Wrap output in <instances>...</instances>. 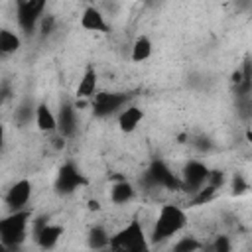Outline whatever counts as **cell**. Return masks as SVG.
<instances>
[{
	"mask_svg": "<svg viewBox=\"0 0 252 252\" xmlns=\"http://www.w3.org/2000/svg\"><path fill=\"white\" fill-rule=\"evenodd\" d=\"M187 226V215L181 207L177 205H163L158 213V219L152 226V234H150V244H159V242H165L169 240L171 236L179 234L183 228Z\"/></svg>",
	"mask_w": 252,
	"mask_h": 252,
	"instance_id": "6da1fadb",
	"label": "cell"
},
{
	"mask_svg": "<svg viewBox=\"0 0 252 252\" xmlns=\"http://www.w3.org/2000/svg\"><path fill=\"white\" fill-rule=\"evenodd\" d=\"M110 252H150V240L138 219H132L124 228L110 236Z\"/></svg>",
	"mask_w": 252,
	"mask_h": 252,
	"instance_id": "7a4b0ae2",
	"label": "cell"
},
{
	"mask_svg": "<svg viewBox=\"0 0 252 252\" xmlns=\"http://www.w3.org/2000/svg\"><path fill=\"white\" fill-rule=\"evenodd\" d=\"M32 213L26 211H16L0 219V242H4L8 248H18L24 244L28 236V224H30Z\"/></svg>",
	"mask_w": 252,
	"mask_h": 252,
	"instance_id": "3957f363",
	"label": "cell"
},
{
	"mask_svg": "<svg viewBox=\"0 0 252 252\" xmlns=\"http://www.w3.org/2000/svg\"><path fill=\"white\" fill-rule=\"evenodd\" d=\"M132 100V93H118V91H102V93H96L93 98H91V108H93V114L96 118H106V116H112L116 114L118 110H122L124 106H128V102Z\"/></svg>",
	"mask_w": 252,
	"mask_h": 252,
	"instance_id": "277c9868",
	"label": "cell"
},
{
	"mask_svg": "<svg viewBox=\"0 0 252 252\" xmlns=\"http://www.w3.org/2000/svg\"><path fill=\"white\" fill-rule=\"evenodd\" d=\"M144 183L148 187H161L167 191H181V179L171 171V167L163 159H154L146 173H144Z\"/></svg>",
	"mask_w": 252,
	"mask_h": 252,
	"instance_id": "5b68a950",
	"label": "cell"
},
{
	"mask_svg": "<svg viewBox=\"0 0 252 252\" xmlns=\"http://www.w3.org/2000/svg\"><path fill=\"white\" fill-rule=\"evenodd\" d=\"M45 12V0H18L16 2V20L22 33L32 35L37 30V24Z\"/></svg>",
	"mask_w": 252,
	"mask_h": 252,
	"instance_id": "8992f818",
	"label": "cell"
},
{
	"mask_svg": "<svg viewBox=\"0 0 252 252\" xmlns=\"http://www.w3.org/2000/svg\"><path fill=\"white\" fill-rule=\"evenodd\" d=\"M83 185H87V177L81 173V169L73 161H65L57 169V175H55V181H53V189H55L57 195H63V197L73 195Z\"/></svg>",
	"mask_w": 252,
	"mask_h": 252,
	"instance_id": "52a82bcc",
	"label": "cell"
},
{
	"mask_svg": "<svg viewBox=\"0 0 252 252\" xmlns=\"http://www.w3.org/2000/svg\"><path fill=\"white\" fill-rule=\"evenodd\" d=\"M209 173H211V167H209V165H205V163L199 161V159H189V161L183 165V173H181V177H179L183 191H187L189 195L197 193L201 187L207 185Z\"/></svg>",
	"mask_w": 252,
	"mask_h": 252,
	"instance_id": "ba28073f",
	"label": "cell"
},
{
	"mask_svg": "<svg viewBox=\"0 0 252 252\" xmlns=\"http://www.w3.org/2000/svg\"><path fill=\"white\" fill-rule=\"evenodd\" d=\"M61 236H63V226L49 222L45 217H41L33 222V238L41 250L55 248V244L59 242Z\"/></svg>",
	"mask_w": 252,
	"mask_h": 252,
	"instance_id": "9c48e42d",
	"label": "cell"
},
{
	"mask_svg": "<svg viewBox=\"0 0 252 252\" xmlns=\"http://www.w3.org/2000/svg\"><path fill=\"white\" fill-rule=\"evenodd\" d=\"M32 189H33V185L30 179H20L14 185H10V189L6 191V197H4V203L10 209V213L26 211V207L32 199Z\"/></svg>",
	"mask_w": 252,
	"mask_h": 252,
	"instance_id": "30bf717a",
	"label": "cell"
},
{
	"mask_svg": "<svg viewBox=\"0 0 252 252\" xmlns=\"http://www.w3.org/2000/svg\"><path fill=\"white\" fill-rule=\"evenodd\" d=\"M57 118V134H61L65 140L67 138H73L77 128H79V120H77V108H75V102H61L59 106V112L55 114Z\"/></svg>",
	"mask_w": 252,
	"mask_h": 252,
	"instance_id": "8fae6325",
	"label": "cell"
},
{
	"mask_svg": "<svg viewBox=\"0 0 252 252\" xmlns=\"http://www.w3.org/2000/svg\"><path fill=\"white\" fill-rule=\"evenodd\" d=\"M81 28L87 30V32H100V33H106L110 28L104 20V14L96 8V6H87L81 14Z\"/></svg>",
	"mask_w": 252,
	"mask_h": 252,
	"instance_id": "7c38bea8",
	"label": "cell"
},
{
	"mask_svg": "<svg viewBox=\"0 0 252 252\" xmlns=\"http://www.w3.org/2000/svg\"><path fill=\"white\" fill-rule=\"evenodd\" d=\"M96 83H98V75L96 69L93 65H87L79 85H77V100H87L93 98L96 94Z\"/></svg>",
	"mask_w": 252,
	"mask_h": 252,
	"instance_id": "4fadbf2b",
	"label": "cell"
},
{
	"mask_svg": "<svg viewBox=\"0 0 252 252\" xmlns=\"http://www.w3.org/2000/svg\"><path fill=\"white\" fill-rule=\"evenodd\" d=\"M33 122L45 134H55L57 132V118H55V114H53V110L49 108L47 102L35 104V120Z\"/></svg>",
	"mask_w": 252,
	"mask_h": 252,
	"instance_id": "5bb4252c",
	"label": "cell"
},
{
	"mask_svg": "<svg viewBox=\"0 0 252 252\" xmlns=\"http://www.w3.org/2000/svg\"><path fill=\"white\" fill-rule=\"evenodd\" d=\"M142 118H144V110H142L140 106L128 104V106H124L122 112L118 114V126H120L122 132L130 134V132H134V130L138 128V124L142 122Z\"/></svg>",
	"mask_w": 252,
	"mask_h": 252,
	"instance_id": "9a60e30c",
	"label": "cell"
},
{
	"mask_svg": "<svg viewBox=\"0 0 252 252\" xmlns=\"http://www.w3.org/2000/svg\"><path fill=\"white\" fill-rule=\"evenodd\" d=\"M108 195H110V201L114 205H126L136 197V189H134V185L130 181L118 179V181H114L110 185V193Z\"/></svg>",
	"mask_w": 252,
	"mask_h": 252,
	"instance_id": "2e32d148",
	"label": "cell"
},
{
	"mask_svg": "<svg viewBox=\"0 0 252 252\" xmlns=\"http://www.w3.org/2000/svg\"><path fill=\"white\" fill-rule=\"evenodd\" d=\"M22 47V39L18 33H14L8 28H0V59L6 55L16 53Z\"/></svg>",
	"mask_w": 252,
	"mask_h": 252,
	"instance_id": "e0dca14e",
	"label": "cell"
},
{
	"mask_svg": "<svg viewBox=\"0 0 252 252\" xmlns=\"http://www.w3.org/2000/svg\"><path fill=\"white\" fill-rule=\"evenodd\" d=\"M108 242H110V234L102 224L91 226V230L87 234V244L91 250H104V248H108Z\"/></svg>",
	"mask_w": 252,
	"mask_h": 252,
	"instance_id": "ac0fdd59",
	"label": "cell"
},
{
	"mask_svg": "<svg viewBox=\"0 0 252 252\" xmlns=\"http://www.w3.org/2000/svg\"><path fill=\"white\" fill-rule=\"evenodd\" d=\"M152 47H154V45H152V41H150L148 35H138V37L134 39V43H132V53H130L132 61H134V63H142V61L150 59Z\"/></svg>",
	"mask_w": 252,
	"mask_h": 252,
	"instance_id": "d6986e66",
	"label": "cell"
},
{
	"mask_svg": "<svg viewBox=\"0 0 252 252\" xmlns=\"http://www.w3.org/2000/svg\"><path fill=\"white\" fill-rule=\"evenodd\" d=\"M14 118H16V122H18L20 126H28V124H32V122L35 120V104H33L30 98L22 100L20 106L16 108Z\"/></svg>",
	"mask_w": 252,
	"mask_h": 252,
	"instance_id": "ffe728a7",
	"label": "cell"
},
{
	"mask_svg": "<svg viewBox=\"0 0 252 252\" xmlns=\"http://www.w3.org/2000/svg\"><path fill=\"white\" fill-rule=\"evenodd\" d=\"M201 246H203V244H201L195 236H181V238L169 248V252H199Z\"/></svg>",
	"mask_w": 252,
	"mask_h": 252,
	"instance_id": "44dd1931",
	"label": "cell"
},
{
	"mask_svg": "<svg viewBox=\"0 0 252 252\" xmlns=\"http://www.w3.org/2000/svg\"><path fill=\"white\" fill-rule=\"evenodd\" d=\"M203 252H232V242L226 234H219L211 244L201 246Z\"/></svg>",
	"mask_w": 252,
	"mask_h": 252,
	"instance_id": "7402d4cb",
	"label": "cell"
},
{
	"mask_svg": "<svg viewBox=\"0 0 252 252\" xmlns=\"http://www.w3.org/2000/svg\"><path fill=\"white\" fill-rule=\"evenodd\" d=\"M215 193H217L215 187L205 185V187H201L197 193L191 195V203H193V205H205V203H209V201L215 197Z\"/></svg>",
	"mask_w": 252,
	"mask_h": 252,
	"instance_id": "603a6c76",
	"label": "cell"
},
{
	"mask_svg": "<svg viewBox=\"0 0 252 252\" xmlns=\"http://www.w3.org/2000/svg\"><path fill=\"white\" fill-rule=\"evenodd\" d=\"M55 24H57L55 16H51V14H43L41 20H39V24H37V30H39L41 37H47V35L55 30Z\"/></svg>",
	"mask_w": 252,
	"mask_h": 252,
	"instance_id": "cb8c5ba5",
	"label": "cell"
},
{
	"mask_svg": "<svg viewBox=\"0 0 252 252\" xmlns=\"http://www.w3.org/2000/svg\"><path fill=\"white\" fill-rule=\"evenodd\" d=\"M230 187H232V193H234V195H242V193L248 191V181L242 177V173H234Z\"/></svg>",
	"mask_w": 252,
	"mask_h": 252,
	"instance_id": "d4e9b609",
	"label": "cell"
},
{
	"mask_svg": "<svg viewBox=\"0 0 252 252\" xmlns=\"http://www.w3.org/2000/svg\"><path fill=\"white\" fill-rule=\"evenodd\" d=\"M222 183H224V173L220 169H211L209 179H207V185H211V187H215L219 191L222 187Z\"/></svg>",
	"mask_w": 252,
	"mask_h": 252,
	"instance_id": "484cf974",
	"label": "cell"
},
{
	"mask_svg": "<svg viewBox=\"0 0 252 252\" xmlns=\"http://www.w3.org/2000/svg\"><path fill=\"white\" fill-rule=\"evenodd\" d=\"M195 146H197V150H199V152H209V150L213 148V144H211V140H209V138H197Z\"/></svg>",
	"mask_w": 252,
	"mask_h": 252,
	"instance_id": "4316f807",
	"label": "cell"
},
{
	"mask_svg": "<svg viewBox=\"0 0 252 252\" xmlns=\"http://www.w3.org/2000/svg\"><path fill=\"white\" fill-rule=\"evenodd\" d=\"M51 142H53V148H57V150H61V148H65V138L61 136V134H53V138H51Z\"/></svg>",
	"mask_w": 252,
	"mask_h": 252,
	"instance_id": "83f0119b",
	"label": "cell"
},
{
	"mask_svg": "<svg viewBox=\"0 0 252 252\" xmlns=\"http://www.w3.org/2000/svg\"><path fill=\"white\" fill-rule=\"evenodd\" d=\"M4 142H6V132H4V124L0 120V150L4 148Z\"/></svg>",
	"mask_w": 252,
	"mask_h": 252,
	"instance_id": "f1b7e54d",
	"label": "cell"
},
{
	"mask_svg": "<svg viewBox=\"0 0 252 252\" xmlns=\"http://www.w3.org/2000/svg\"><path fill=\"white\" fill-rule=\"evenodd\" d=\"M0 252H12V248H8L4 242H0Z\"/></svg>",
	"mask_w": 252,
	"mask_h": 252,
	"instance_id": "f546056e",
	"label": "cell"
},
{
	"mask_svg": "<svg viewBox=\"0 0 252 252\" xmlns=\"http://www.w3.org/2000/svg\"><path fill=\"white\" fill-rule=\"evenodd\" d=\"M89 209H98V203H96V201H91V203H89Z\"/></svg>",
	"mask_w": 252,
	"mask_h": 252,
	"instance_id": "4dcf8cb0",
	"label": "cell"
}]
</instances>
